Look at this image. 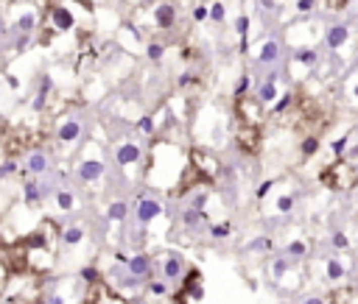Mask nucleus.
<instances>
[{"label": "nucleus", "instance_id": "obj_3", "mask_svg": "<svg viewBox=\"0 0 358 304\" xmlns=\"http://www.w3.org/2000/svg\"><path fill=\"white\" fill-rule=\"evenodd\" d=\"M185 271H188V263H185V257L179 254V251L165 249L163 254L157 257V271H154V274L163 276V279H165V282H171V285L182 282Z\"/></svg>", "mask_w": 358, "mask_h": 304}, {"label": "nucleus", "instance_id": "obj_25", "mask_svg": "<svg viewBox=\"0 0 358 304\" xmlns=\"http://www.w3.org/2000/svg\"><path fill=\"white\" fill-rule=\"evenodd\" d=\"M277 95H280V90H277V84H274V78H269V81H263L261 87H258V98H261L263 106L277 103Z\"/></svg>", "mask_w": 358, "mask_h": 304}, {"label": "nucleus", "instance_id": "obj_29", "mask_svg": "<svg viewBox=\"0 0 358 304\" xmlns=\"http://www.w3.org/2000/svg\"><path fill=\"white\" fill-rule=\"evenodd\" d=\"M146 293L148 296H154V298H165V296H171V282H165L163 276H160V279H148L146 282Z\"/></svg>", "mask_w": 358, "mask_h": 304}, {"label": "nucleus", "instance_id": "obj_15", "mask_svg": "<svg viewBox=\"0 0 358 304\" xmlns=\"http://www.w3.org/2000/svg\"><path fill=\"white\" fill-rule=\"evenodd\" d=\"M347 39H350V25H347V23L330 25L328 34H325V45H328L330 50H341L347 45Z\"/></svg>", "mask_w": 358, "mask_h": 304}, {"label": "nucleus", "instance_id": "obj_1", "mask_svg": "<svg viewBox=\"0 0 358 304\" xmlns=\"http://www.w3.org/2000/svg\"><path fill=\"white\" fill-rule=\"evenodd\" d=\"M322 185L330 187V190H352V187L358 185V170H355V162L344 159V156H336L333 162H330L325 170H322Z\"/></svg>", "mask_w": 358, "mask_h": 304}, {"label": "nucleus", "instance_id": "obj_42", "mask_svg": "<svg viewBox=\"0 0 358 304\" xmlns=\"http://www.w3.org/2000/svg\"><path fill=\"white\" fill-rule=\"evenodd\" d=\"M274 185H277V181H274V179H266V181H263V185H261V187H258V190H255V198H258V201H263V198H266L269 193L274 190Z\"/></svg>", "mask_w": 358, "mask_h": 304}, {"label": "nucleus", "instance_id": "obj_30", "mask_svg": "<svg viewBox=\"0 0 358 304\" xmlns=\"http://www.w3.org/2000/svg\"><path fill=\"white\" fill-rule=\"evenodd\" d=\"M37 23H39V20H37V14H34V12H25V14H20V20H17V23H12V28L14 31H20V34H34V28H37Z\"/></svg>", "mask_w": 358, "mask_h": 304}, {"label": "nucleus", "instance_id": "obj_46", "mask_svg": "<svg viewBox=\"0 0 358 304\" xmlns=\"http://www.w3.org/2000/svg\"><path fill=\"white\" fill-rule=\"evenodd\" d=\"M246 90H249V76H241V78H238V84H235V98L246 95Z\"/></svg>", "mask_w": 358, "mask_h": 304}, {"label": "nucleus", "instance_id": "obj_45", "mask_svg": "<svg viewBox=\"0 0 358 304\" xmlns=\"http://www.w3.org/2000/svg\"><path fill=\"white\" fill-rule=\"evenodd\" d=\"M316 9V0H297V12L299 14H311Z\"/></svg>", "mask_w": 358, "mask_h": 304}, {"label": "nucleus", "instance_id": "obj_51", "mask_svg": "<svg viewBox=\"0 0 358 304\" xmlns=\"http://www.w3.org/2000/svg\"><path fill=\"white\" fill-rule=\"evenodd\" d=\"M352 98H355V101H358V84H355V87H352Z\"/></svg>", "mask_w": 358, "mask_h": 304}, {"label": "nucleus", "instance_id": "obj_6", "mask_svg": "<svg viewBox=\"0 0 358 304\" xmlns=\"http://www.w3.org/2000/svg\"><path fill=\"white\" fill-rule=\"evenodd\" d=\"M115 162L121 165V170L129 173V179H134V170L143 165V145L137 140H121L115 145Z\"/></svg>", "mask_w": 358, "mask_h": 304}, {"label": "nucleus", "instance_id": "obj_24", "mask_svg": "<svg viewBox=\"0 0 358 304\" xmlns=\"http://www.w3.org/2000/svg\"><path fill=\"white\" fill-rule=\"evenodd\" d=\"M232 232H235L232 221H213V223H207V234H210L213 240H227V237H232Z\"/></svg>", "mask_w": 358, "mask_h": 304}, {"label": "nucleus", "instance_id": "obj_26", "mask_svg": "<svg viewBox=\"0 0 358 304\" xmlns=\"http://www.w3.org/2000/svg\"><path fill=\"white\" fill-rule=\"evenodd\" d=\"M308 249H311V246H308V240H302V237H294L291 243H288V246L283 249V254H288L291 260H297V263H299V260H305V257H308Z\"/></svg>", "mask_w": 358, "mask_h": 304}, {"label": "nucleus", "instance_id": "obj_48", "mask_svg": "<svg viewBox=\"0 0 358 304\" xmlns=\"http://www.w3.org/2000/svg\"><path fill=\"white\" fill-rule=\"evenodd\" d=\"M261 6L266 9V12H274V9H277V0H261Z\"/></svg>", "mask_w": 358, "mask_h": 304}, {"label": "nucleus", "instance_id": "obj_47", "mask_svg": "<svg viewBox=\"0 0 358 304\" xmlns=\"http://www.w3.org/2000/svg\"><path fill=\"white\" fill-rule=\"evenodd\" d=\"M193 20L201 23V20H210V6H196L193 9Z\"/></svg>", "mask_w": 358, "mask_h": 304}, {"label": "nucleus", "instance_id": "obj_18", "mask_svg": "<svg viewBox=\"0 0 358 304\" xmlns=\"http://www.w3.org/2000/svg\"><path fill=\"white\" fill-rule=\"evenodd\" d=\"M23 204L31 209H37L42 204V185L37 181V176H31V179L23 181Z\"/></svg>", "mask_w": 358, "mask_h": 304}, {"label": "nucleus", "instance_id": "obj_32", "mask_svg": "<svg viewBox=\"0 0 358 304\" xmlns=\"http://www.w3.org/2000/svg\"><path fill=\"white\" fill-rule=\"evenodd\" d=\"M79 279H81L84 287H90V285H95V282H101L104 274H101V268H95V265H84V268L79 271Z\"/></svg>", "mask_w": 358, "mask_h": 304}, {"label": "nucleus", "instance_id": "obj_16", "mask_svg": "<svg viewBox=\"0 0 358 304\" xmlns=\"http://www.w3.org/2000/svg\"><path fill=\"white\" fill-rule=\"evenodd\" d=\"M84 240H87V229L81 226V223H67V226L62 229L59 243L65 246V249H76V246H81Z\"/></svg>", "mask_w": 358, "mask_h": 304}, {"label": "nucleus", "instance_id": "obj_50", "mask_svg": "<svg viewBox=\"0 0 358 304\" xmlns=\"http://www.w3.org/2000/svg\"><path fill=\"white\" fill-rule=\"evenodd\" d=\"M6 28H9V25H6V20H3V14H0V36L6 34Z\"/></svg>", "mask_w": 358, "mask_h": 304}, {"label": "nucleus", "instance_id": "obj_36", "mask_svg": "<svg viewBox=\"0 0 358 304\" xmlns=\"http://www.w3.org/2000/svg\"><path fill=\"white\" fill-rule=\"evenodd\" d=\"M146 56H148L151 62H163L165 45H163V42H148V45H146Z\"/></svg>", "mask_w": 358, "mask_h": 304}, {"label": "nucleus", "instance_id": "obj_43", "mask_svg": "<svg viewBox=\"0 0 358 304\" xmlns=\"http://www.w3.org/2000/svg\"><path fill=\"white\" fill-rule=\"evenodd\" d=\"M291 101H294V92H285L283 98H280L277 103H274V114H280V112H285V109L291 106Z\"/></svg>", "mask_w": 358, "mask_h": 304}, {"label": "nucleus", "instance_id": "obj_22", "mask_svg": "<svg viewBox=\"0 0 358 304\" xmlns=\"http://www.w3.org/2000/svg\"><path fill=\"white\" fill-rule=\"evenodd\" d=\"M277 59H280V45L274 39H266L261 48H258V62H261V65H274Z\"/></svg>", "mask_w": 358, "mask_h": 304}, {"label": "nucleus", "instance_id": "obj_38", "mask_svg": "<svg viewBox=\"0 0 358 304\" xmlns=\"http://www.w3.org/2000/svg\"><path fill=\"white\" fill-rule=\"evenodd\" d=\"M249 249H252V251H261V254H266V251L274 249V240H272V237H255L252 243H249Z\"/></svg>", "mask_w": 358, "mask_h": 304}, {"label": "nucleus", "instance_id": "obj_20", "mask_svg": "<svg viewBox=\"0 0 358 304\" xmlns=\"http://www.w3.org/2000/svg\"><path fill=\"white\" fill-rule=\"evenodd\" d=\"M328 304H358V287L352 285H336L328 293Z\"/></svg>", "mask_w": 358, "mask_h": 304}, {"label": "nucleus", "instance_id": "obj_2", "mask_svg": "<svg viewBox=\"0 0 358 304\" xmlns=\"http://www.w3.org/2000/svg\"><path fill=\"white\" fill-rule=\"evenodd\" d=\"M104 176H107V162H104V156L90 145V148L79 156V162H76V179L84 187H90V190H98Z\"/></svg>", "mask_w": 358, "mask_h": 304}, {"label": "nucleus", "instance_id": "obj_7", "mask_svg": "<svg viewBox=\"0 0 358 304\" xmlns=\"http://www.w3.org/2000/svg\"><path fill=\"white\" fill-rule=\"evenodd\" d=\"M45 28L50 34H67L76 28V14L65 6V3H50L45 12Z\"/></svg>", "mask_w": 358, "mask_h": 304}, {"label": "nucleus", "instance_id": "obj_40", "mask_svg": "<svg viewBox=\"0 0 358 304\" xmlns=\"http://www.w3.org/2000/svg\"><path fill=\"white\" fill-rule=\"evenodd\" d=\"M9 154H12V137L3 134V129H0V165L9 159Z\"/></svg>", "mask_w": 358, "mask_h": 304}, {"label": "nucleus", "instance_id": "obj_44", "mask_svg": "<svg viewBox=\"0 0 358 304\" xmlns=\"http://www.w3.org/2000/svg\"><path fill=\"white\" fill-rule=\"evenodd\" d=\"M299 304H328V296H322V293H308V296L299 298Z\"/></svg>", "mask_w": 358, "mask_h": 304}, {"label": "nucleus", "instance_id": "obj_11", "mask_svg": "<svg viewBox=\"0 0 358 304\" xmlns=\"http://www.w3.org/2000/svg\"><path fill=\"white\" fill-rule=\"evenodd\" d=\"M81 304H129L126 296H121V293H115L107 282H95V285H90L84 290V298H81Z\"/></svg>", "mask_w": 358, "mask_h": 304}, {"label": "nucleus", "instance_id": "obj_23", "mask_svg": "<svg viewBox=\"0 0 358 304\" xmlns=\"http://www.w3.org/2000/svg\"><path fill=\"white\" fill-rule=\"evenodd\" d=\"M25 167H28L31 176H42V173L48 170V156H45L42 151H31L28 159H25Z\"/></svg>", "mask_w": 358, "mask_h": 304}, {"label": "nucleus", "instance_id": "obj_41", "mask_svg": "<svg viewBox=\"0 0 358 304\" xmlns=\"http://www.w3.org/2000/svg\"><path fill=\"white\" fill-rule=\"evenodd\" d=\"M9 279H12V268H9L3 260H0V296L6 293V287H9Z\"/></svg>", "mask_w": 358, "mask_h": 304}, {"label": "nucleus", "instance_id": "obj_14", "mask_svg": "<svg viewBox=\"0 0 358 304\" xmlns=\"http://www.w3.org/2000/svg\"><path fill=\"white\" fill-rule=\"evenodd\" d=\"M151 14H154V28L160 31H171L176 25V3H171V0H160Z\"/></svg>", "mask_w": 358, "mask_h": 304}, {"label": "nucleus", "instance_id": "obj_4", "mask_svg": "<svg viewBox=\"0 0 358 304\" xmlns=\"http://www.w3.org/2000/svg\"><path fill=\"white\" fill-rule=\"evenodd\" d=\"M165 215V204L157 196H140L134 201V223H137L140 232H146L154 221H160Z\"/></svg>", "mask_w": 358, "mask_h": 304}, {"label": "nucleus", "instance_id": "obj_35", "mask_svg": "<svg viewBox=\"0 0 358 304\" xmlns=\"http://www.w3.org/2000/svg\"><path fill=\"white\" fill-rule=\"evenodd\" d=\"M330 246H333L336 251H347V249H350V237H347V232L336 229V232L330 234Z\"/></svg>", "mask_w": 358, "mask_h": 304}, {"label": "nucleus", "instance_id": "obj_5", "mask_svg": "<svg viewBox=\"0 0 358 304\" xmlns=\"http://www.w3.org/2000/svg\"><path fill=\"white\" fill-rule=\"evenodd\" d=\"M188 154H190V167L196 170V176H199L204 185L219 176V170H221V159L213 154V151H207V148H190Z\"/></svg>", "mask_w": 358, "mask_h": 304}, {"label": "nucleus", "instance_id": "obj_34", "mask_svg": "<svg viewBox=\"0 0 358 304\" xmlns=\"http://www.w3.org/2000/svg\"><path fill=\"white\" fill-rule=\"evenodd\" d=\"M294 62H299V65H305V67H314L316 62H319V53L311 50V48H299L297 53H294Z\"/></svg>", "mask_w": 358, "mask_h": 304}, {"label": "nucleus", "instance_id": "obj_12", "mask_svg": "<svg viewBox=\"0 0 358 304\" xmlns=\"http://www.w3.org/2000/svg\"><path fill=\"white\" fill-rule=\"evenodd\" d=\"M235 143L243 154L255 156L261 154V145H263V137H261V126H238L235 132Z\"/></svg>", "mask_w": 358, "mask_h": 304}, {"label": "nucleus", "instance_id": "obj_17", "mask_svg": "<svg viewBox=\"0 0 358 304\" xmlns=\"http://www.w3.org/2000/svg\"><path fill=\"white\" fill-rule=\"evenodd\" d=\"M294 265H297V260H291L288 254H280V257H274V260H272V268H269V271H272V279L283 285V282L288 279V274L294 271Z\"/></svg>", "mask_w": 358, "mask_h": 304}, {"label": "nucleus", "instance_id": "obj_10", "mask_svg": "<svg viewBox=\"0 0 358 304\" xmlns=\"http://www.w3.org/2000/svg\"><path fill=\"white\" fill-rule=\"evenodd\" d=\"M81 134H84V126L76 114H62L59 123H56V143L70 148V145H79Z\"/></svg>", "mask_w": 358, "mask_h": 304}, {"label": "nucleus", "instance_id": "obj_31", "mask_svg": "<svg viewBox=\"0 0 358 304\" xmlns=\"http://www.w3.org/2000/svg\"><path fill=\"white\" fill-rule=\"evenodd\" d=\"M157 120L160 114H146V117L137 120V132L146 134V137H157Z\"/></svg>", "mask_w": 358, "mask_h": 304}, {"label": "nucleus", "instance_id": "obj_21", "mask_svg": "<svg viewBox=\"0 0 358 304\" xmlns=\"http://www.w3.org/2000/svg\"><path fill=\"white\" fill-rule=\"evenodd\" d=\"M129 218V204L123 201V198H118V201H110L107 204V221L115 223V226H123Z\"/></svg>", "mask_w": 358, "mask_h": 304}, {"label": "nucleus", "instance_id": "obj_9", "mask_svg": "<svg viewBox=\"0 0 358 304\" xmlns=\"http://www.w3.org/2000/svg\"><path fill=\"white\" fill-rule=\"evenodd\" d=\"M115 263L126 265L129 271H132L134 276H137L140 282H148L154 276V260L146 254V251H137V254H121V251H115Z\"/></svg>", "mask_w": 358, "mask_h": 304}, {"label": "nucleus", "instance_id": "obj_39", "mask_svg": "<svg viewBox=\"0 0 358 304\" xmlns=\"http://www.w3.org/2000/svg\"><path fill=\"white\" fill-rule=\"evenodd\" d=\"M210 20H213V23H224V20H227V9H224L221 0L210 3Z\"/></svg>", "mask_w": 358, "mask_h": 304}, {"label": "nucleus", "instance_id": "obj_37", "mask_svg": "<svg viewBox=\"0 0 358 304\" xmlns=\"http://www.w3.org/2000/svg\"><path fill=\"white\" fill-rule=\"evenodd\" d=\"M235 31H238V36H241V50L246 48V34H249V17L246 14H241V17L235 20Z\"/></svg>", "mask_w": 358, "mask_h": 304}, {"label": "nucleus", "instance_id": "obj_19", "mask_svg": "<svg viewBox=\"0 0 358 304\" xmlns=\"http://www.w3.org/2000/svg\"><path fill=\"white\" fill-rule=\"evenodd\" d=\"M54 207L59 209V212H73V209L79 207V198H76V193L70 190V187H56L54 190Z\"/></svg>", "mask_w": 358, "mask_h": 304}, {"label": "nucleus", "instance_id": "obj_49", "mask_svg": "<svg viewBox=\"0 0 358 304\" xmlns=\"http://www.w3.org/2000/svg\"><path fill=\"white\" fill-rule=\"evenodd\" d=\"M6 84H9V87H12V90H17V87H20V81H17V78H14V76H6Z\"/></svg>", "mask_w": 358, "mask_h": 304}, {"label": "nucleus", "instance_id": "obj_33", "mask_svg": "<svg viewBox=\"0 0 358 304\" xmlns=\"http://www.w3.org/2000/svg\"><path fill=\"white\" fill-rule=\"evenodd\" d=\"M319 137H316V134H308V137L302 140V143H299V154L305 156V159H311V156H316L319 154Z\"/></svg>", "mask_w": 358, "mask_h": 304}, {"label": "nucleus", "instance_id": "obj_13", "mask_svg": "<svg viewBox=\"0 0 358 304\" xmlns=\"http://www.w3.org/2000/svg\"><path fill=\"white\" fill-rule=\"evenodd\" d=\"M322 274H325V282H330V285H344L350 268H347V263L339 254H330L322 260Z\"/></svg>", "mask_w": 358, "mask_h": 304}, {"label": "nucleus", "instance_id": "obj_28", "mask_svg": "<svg viewBox=\"0 0 358 304\" xmlns=\"http://www.w3.org/2000/svg\"><path fill=\"white\" fill-rule=\"evenodd\" d=\"M65 287H67V279H62V282H56V287H50V290H45V304H70L67 301V293H65Z\"/></svg>", "mask_w": 358, "mask_h": 304}, {"label": "nucleus", "instance_id": "obj_27", "mask_svg": "<svg viewBox=\"0 0 358 304\" xmlns=\"http://www.w3.org/2000/svg\"><path fill=\"white\" fill-rule=\"evenodd\" d=\"M294 204H297V193H283L274 198V215H291Z\"/></svg>", "mask_w": 358, "mask_h": 304}, {"label": "nucleus", "instance_id": "obj_52", "mask_svg": "<svg viewBox=\"0 0 358 304\" xmlns=\"http://www.w3.org/2000/svg\"><path fill=\"white\" fill-rule=\"evenodd\" d=\"M3 304H6V301H3Z\"/></svg>", "mask_w": 358, "mask_h": 304}, {"label": "nucleus", "instance_id": "obj_8", "mask_svg": "<svg viewBox=\"0 0 358 304\" xmlns=\"http://www.w3.org/2000/svg\"><path fill=\"white\" fill-rule=\"evenodd\" d=\"M235 114L241 126H261L266 112H263V103L258 95H241L235 98Z\"/></svg>", "mask_w": 358, "mask_h": 304}]
</instances>
